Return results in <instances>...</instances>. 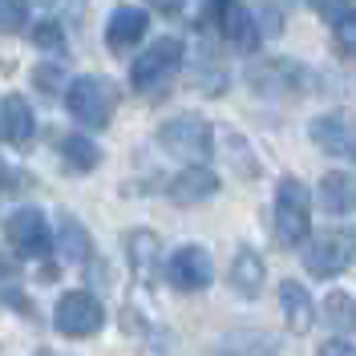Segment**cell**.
I'll return each instance as SVG.
<instances>
[{"instance_id": "cell-1", "label": "cell", "mask_w": 356, "mask_h": 356, "mask_svg": "<svg viewBox=\"0 0 356 356\" xmlns=\"http://www.w3.org/2000/svg\"><path fill=\"white\" fill-rule=\"evenodd\" d=\"M312 231V195L300 178H280L275 186V243L300 247Z\"/></svg>"}, {"instance_id": "cell-2", "label": "cell", "mask_w": 356, "mask_h": 356, "mask_svg": "<svg viewBox=\"0 0 356 356\" xmlns=\"http://www.w3.org/2000/svg\"><path fill=\"white\" fill-rule=\"evenodd\" d=\"M158 142H162L166 154H175L178 162H191V166H202V162L211 158V150H215L211 122L199 118V113H178L170 122H162Z\"/></svg>"}, {"instance_id": "cell-3", "label": "cell", "mask_w": 356, "mask_h": 356, "mask_svg": "<svg viewBox=\"0 0 356 356\" xmlns=\"http://www.w3.org/2000/svg\"><path fill=\"white\" fill-rule=\"evenodd\" d=\"M356 264V227H336L304 247V267L316 280H336Z\"/></svg>"}, {"instance_id": "cell-4", "label": "cell", "mask_w": 356, "mask_h": 356, "mask_svg": "<svg viewBox=\"0 0 356 356\" xmlns=\"http://www.w3.org/2000/svg\"><path fill=\"white\" fill-rule=\"evenodd\" d=\"M65 106L69 113L89 126V130H102V126H110L113 118V106H118V89L106 81V77H77L73 86L65 89Z\"/></svg>"}, {"instance_id": "cell-5", "label": "cell", "mask_w": 356, "mask_h": 356, "mask_svg": "<svg viewBox=\"0 0 356 356\" xmlns=\"http://www.w3.org/2000/svg\"><path fill=\"white\" fill-rule=\"evenodd\" d=\"M182 41L178 37H162V41H154L138 61H134L130 69V86L138 89V93H158V89L166 86L170 77L178 73V65H182Z\"/></svg>"}, {"instance_id": "cell-6", "label": "cell", "mask_w": 356, "mask_h": 356, "mask_svg": "<svg viewBox=\"0 0 356 356\" xmlns=\"http://www.w3.org/2000/svg\"><path fill=\"white\" fill-rule=\"evenodd\" d=\"M53 324L57 332L69 336V340H86V336L102 332L106 324V308L93 291H65L57 300V312H53Z\"/></svg>"}, {"instance_id": "cell-7", "label": "cell", "mask_w": 356, "mask_h": 356, "mask_svg": "<svg viewBox=\"0 0 356 356\" xmlns=\"http://www.w3.org/2000/svg\"><path fill=\"white\" fill-rule=\"evenodd\" d=\"M4 239H8V247L17 251V255H24V259H44L49 251H53V227L44 222V215L37 211V207H21L17 215H8V222H4Z\"/></svg>"}, {"instance_id": "cell-8", "label": "cell", "mask_w": 356, "mask_h": 356, "mask_svg": "<svg viewBox=\"0 0 356 356\" xmlns=\"http://www.w3.org/2000/svg\"><path fill=\"white\" fill-rule=\"evenodd\" d=\"M308 134L324 154L356 162V113L353 110H328L320 118H312Z\"/></svg>"}, {"instance_id": "cell-9", "label": "cell", "mask_w": 356, "mask_h": 356, "mask_svg": "<svg viewBox=\"0 0 356 356\" xmlns=\"http://www.w3.org/2000/svg\"><path fill=\"white\" fill-rule=\"evenodd\" d=\"M166 280H170V288L178 291H202L211 288V280H215V264H211V255H207V247H178L175 255H170V264H166Z\"/></svg>"}, {"instance_id": "cell-10", "label": "cell", "mask_w": 356, "mask_h": 356, "mask_svg": "<svg viewBox=\"0 0 356 356\" xmlns=\"http://www.w3.org/2000/svg\"><path fill=\"white\" fill-rule=\"evenodd\" d=\"M146 37V13L142 8H134V4H122V8H113L110 21H106V44H110V53H130L134 44Z\"/></svg>"}, {"instance_id": "cell-11", "label": "cell", "mask_w": 356, "mask_h": 356, "mask_svg": "<svg viewBox=\"0 0 356 356\" xmlns=\"http://www.w3.org/2000/svg\"><path fill=\"white\" fill-rule=\"evenodd\" d=\"M215 24H219V33L235 44V49H243V53L259 49V37H264V33H259V21L247 13L243 0H231V4L219 13V21H215Z\"/></svg>"}, {"instance_id": "cell-12", "label": "cell", "mask_w": 356, "mask_h": 356, "mask_svg": "<svg viewBox=\"0 0 356 356\" xmlns=\"http://www.w3.org/2000/svg\"><path fill=\"white\" fill-rule=\"evenodd\" d=\"M215 191H219V178L211 175L207 166H186V170H182V175H175V178H170V186H166V195H170L178 207L207 202Z\"/></svg>"}, {"instance_id": "cell-13", "label": "cell", "mask_w": 356, "mask_h": 356, "mask_svg": "<svg viewBox=\"0 0 356 356\" xmlns=\"http://www.w3.org/2000/svg\"><path fill=\"white\" fill-rule=\"evenodd\" d=\"M0 130L13 146H29L33 134H37V118H33V106L24 102L21 93H8L0 102Z\"/></svg>"}, {"instance_id": "cell-14", "label": "cell", "mask_w": 356, "mask_h": 356, "mask_svg": "<svg viewBox=\"0 0 356 356\" xmlns=\"http://www.w3.org/2000/svg\"><path fill=\"white\" fill-rule=\"evenodd\" d=\"M280 308H284V320H288L291 336H304L316 324V304H312L308 288L296 284V280H284L280 284Z\"/></svg>"}, {"instance_id": "cell-15", "label": "cell", "mask_w": 356, "mask_h": 356, "mask_svg": "<svg viewBox=\"0 0 356 356\" xmlns=\"http://www.w3.org/2000/svg\"><path fill=\"white\" fill-rule=\"evenodd\" d=\"M251 86L259 93H291L304 86V65L300 61H264L251 69Z\"/></svg>"}, {"instance_id": "cell-16", "label": "cell", "mask_w": 356, "mask_h": 356, "mask_svg": "<svg viewBox=\"0 0 356 356\" xmlns=\"http://www.w3.org/2000/svg\"><path fill=\"white\" fill-rule=\"evenodd\" d=\"M320 207L328 215H353L356 211V175L332 170V175L320 178Z\"/></svg>"}, {"instance_id": "cell-17", "label": "cell", "mask_w": 356, "mask_h": 356, "mask_svg": "<svg viewBox=\"0 0 356 356\" xmlns=\"http://www.w3.org/2000/svg\"><path fill=\"white\" fill-rule=\"evenodd\" d=\"M264 259H259V251H251V247H239L235 251V264H231V288L239 291V296H259L264 288Z\"/></svg>"}, {"instance_id": "cell-18", "label": "cell", "mask_w": 356, "mask_h": 356, "mask_svg": "<svg viewBox=\"0 0 356 356\" xmlns=\"http://www.w3.org/2000/svg\"><path fill=\"white\" fill-rule=\"evenodd\" d=\"M126 255H130L138 280H150L154 259H158V235L154 231H130V235H126Z\"/></svg>"}, {"instance_id": "cell-19", "label": "cell", "mask_w": 356, "mask_h": 356, "mask_svg": "<svg viewBox=\"0 0 356 356\" xmlns=\"http://www.w3.org/2000/svg\"><path fill=\"white\" fill-rule=\"evenodd\" d=\"M61 158H65L73 170H93L97 162H102V150H97V142H89L86 134H65L61 138Z\"/></svg>"}, {"instance_id": "cell-20", "label": "cell", "mask_w": 356, "mask_h": 356, "mask_svg": "<svg viewBox=\"0 0 356 356\" xmlns=\"http://www.w3.org/2000/svg\"><path fill=\"white\" fill-rule=\"evenodd\" d=\"M324 320H328L340 336L356 332V300L348 296V291H332V296H324Z\"/></svg>"}, {"instance_id": "cell-21", "label": "cell", "mask_w": 356, "mask_h": 356, "mask_svg": "<svg viewBox=\"0 0 356 356\" xmlns=\"http://www.w3.org/2000/svg\"><path fill=\"white\" fill-rule=\"evenodd\" d=\"M215 356H275V344L255 332H235L231 340H222Z\"/></svg>"}, {"instance_id": "cell-22", "label": "cell", "mask_w": 356, "mask_h": 356, "mask_svg": "<svg viewBox=\"0 0 356 356\" xmlns=\"http://www.w3.org/2000/svg\"><path fill=\"white\" fill-rule=\"evenodd\" d=\"M57 247H61V255H65V259H73V264L89 259V235L81 231V222H77V219H61Z\"/></svg>"}, {"instance_id": "cell-23", "label": "cell", "mask_w": 356, "mask_h": 356, "mask_svg": "<svg viewBox=\"0 0 356 356\" xmlns=\"http://www.w3.org/2000/svg\"><path fill=\"white\" fill-rule=\"evenodd\" d=\"M312 4V13L320 17L324 24H340V21H348V17H356V0H308Z\"/></svg>"}, {"instance_id": "cell-24", "label": "cell", "mask_w": 356, "mask_h": 356, "mask_svg": "<svg viewBox=\"0 0 356 356\" xmlns=\"http://www.w3.org/2000/svg\"><path fill=\"white\" fill-rule=\"evenodd\" d=\"M24 21H29L24 0H0V33H21Z\"/></svg>"}, {"instance_id": "cell-25", "label": "cell", "mask_w": 356, "mask_h": 356, "mask_svg": "<svg viewBox=\"0 0 356 356\" xmlns=\"http://www.w3.org/2000/svg\"><path fill=\"white\" fill-rule=\"evenodd\" d=\"M332 44L340 57H356V17H348V21H340L332 29Z\"/></svg>"}, {"instance_id": "cell-26", "label": "cell", "mask_w": 356, "mask_h": 356, "mask_svg": "<svg viewBox=\"0 0 356 356\" xmlns=\"http://www.w3.org/2000/svg\"><path fill=\"white\" fill-rule=\"evenodd\" d=\"M33 41L41 44V49H65V33H61V24L44 21V24H37V33H33Z\"/></svg>"}, {"instance_id": "cell-27", "label": "cell", "mask_w": 356, "mask_h": 356, "mask_svg": "<svg viewBox=\"0 0 356 356\" xmlns=\"http://www.w3.org/2000/svg\"><path fill=\"white\" fill-rule=\"evenodd\" d=\"M320 356H356V348L348 340H328V344L320 348Z\"/></svg>"}, {"instance_id": "cell-28", "label": "cell", "mask_w": 356, "mask_h": 356, "mask_svg": "<svg viewBox=\"0 0 356 356\" xmlns=\"http://www.w3.org/2000/svg\"><path fill=\"white\" fill-rule=\"evenodd\" d=\"M182 4H186V0H150V8H158V13H166V17H175V13H182Z\"/></svg>"}]
</instances>
